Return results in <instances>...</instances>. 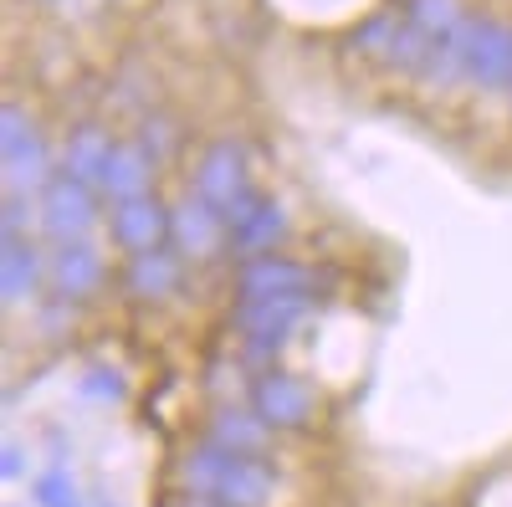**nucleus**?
Listing matches in <instances>:
<instances>
[{
  "mask_svg": "<svg viewBox=\"0 0 512 507\" xmlns=\"http://www.w3.org/2000/svg\"><path fill=\"white\" fill-rule=\"evenodd\" d=\"M26 226H31V200L6 195V236H26Z\"/></svg>",
  "mask_w": 512,
  "mask_h": 507,
  "instance_id": "aec40b11",
  "label": "nucleus"
},
{
  "mask_svg": "<svg viewBox=\"0 0 512 507\" xmlns=\"http://www.w3.org/2000/svg\"><path fill=\"white\" fill-rule=\"evenodd\" d=\"M108 282V262L93 241H72V246H52L47 257V287L52 298H67V303H88L93 292Z\"/></svg>",
  "mask_w": 512,
  "mask_h": 507,
  "instance_id": "0eeeda50",
  "label": "nucleus"
},
{
  "mask_svg": "<svg viewBox=\"0 0 512 507\" xmlns=\"http://www.w3.org/2000/svg\"><path fill=\"white\" fill-rule=\"evenodd\" d=\"M272 426L251 405H216L205 420V441H216L226 451H241V456H267L272 451Z\"/></svg>",
  "mask_w": 512,
  "mask_h": 507,
  "instance_id": "f8f14e48",
  "label": "nucleus"
},
{
  "mask_svg": "<svg viewBox=\"0 0 512 507\" xmlns=\"http://www.w3.org/2000/svg\"><path fill=\"white\" fill-rule=\"evenodd\" d=\"M169 507H226V502H216V497H200V492H175V502Z\"/></svg>",
  "mask_w": 512,
  "mask_h": 507,
  "instance_id": "412c9836",
  "label": "nucleus"
},
{
  "mask_svg": "<svg viewBox=\"0 0 512 507\" xmlns=\"http://www.w3.org/2000/svg\"><path fill=\"white\" fill-rule=\"evenodd\" d=\"M236 298H267V292H313L318 298V287H323V272L308 267V262H292V257H246L236 262Z\"/></svg>",
  "mask_w": 512,
  "mask_h": 507,
  "instance_id": "6e6552de",
  "label": "nucleus"
},
{
  "mask_svg": "<svg viewBox=\"0 0 512 507\" xmlns=\"http://www.w3.org/2000/svg\"><path fill=\"white\" fill-rule=\"evenodd\" d=\"M123 374L118 369H103V364H93V369H82V379H77V395L82 400H103V405H113V400H123Z\"/></svg>",
  "mask_w": 512,
  "mask_h": 507,
  "instance_id": "a211bd4d",
  "label": "nucleus"
},
{
  "mask_svg": "<svg viewBox=\"0 0 512 507\" xmlns=\"http://www.w3.org/2000/svg\"><path fill=\"white\" fill-rule=\"evenodd\" d=\"M108 159H113L108 139H103L98 129H82V134H72L67 149H62V175H72V180H82V185H93V190H98Z\"/></svg>",
  "mask_w": 512,
  "mask_h": 507,
  "instance_id": "dca6fc26",
  "label": "nucleus"
},
{
  "mask_svg": "<svg viewBox=\"0 0 512 507\" xmlns=\"http://www.w3.org/2000/svg\"><path fill=\"white\" fill-rule=\"evenodd\" d=\"M6 461H0V477L6 482H16V477H26L31 472V456H26V446H16V441H6V451H0Z\"/></svg>",
  "mask_w": 512,
  "mask_h": 507,
  "instance_id": "6ab92c4d",
  "label": "nucleus"
},
{
  "mask_svg": "<svg viewBox=\"0 0 512 507\" xmlns=\"http://www.w3.org/2000/svg\"><path fill=\"white\" fill-rule=\"evenodd\" d=\"M282 236H287V216H282V205L267 200V195L251 190L246 200H236L226 210V251H231L236 262L272 257V251L282 246Z\"/></svg>",
  "mask_w": 512,
  "mask_h": 507,
  "instance_id": "39448f33",
  "label": "nucleus"
},
{
  "mask_svg": "<svg viewBox=\"0 0 512 507\" xmlns=\"http://www.w3.org/2000/svg\"><path fill=\"white\" fill-rule=\"evenodd\" d=\"M36 226L52 246H72V241H88L93 226H98V190L82 185L72 175H57L41 190V205H36Z\"/></svg>",
  "mask_w": 512,
  "mask_h": 507,
  "instance_id": "20e7f679",
  "label": "nucleus"
},
{
  "mask_svg": "<svg viewBox=\"0 0 512 507\" xmlns=\"http://www.w3.org/2000/svg\"><path fill=\"white\" fill-rule=\"evenodd\" d=\"M31 502H36V507H72V502H82V497H77V477H72L67 461H47V467L36 472Z\"/></svg>",
  "mask_w": 512,
  "mask_h": 507,
  "instance_id": "f3484780",
  "label": "nucleus"
},
{
  "mask_svg": "<svg viewBox=\"0 0 512 507\" xmlns=\"http://www.w3.org/2000/svg\"><path fill=\"white\" fill-rule=\"evenodd\" d=\"M195 195L200 200H210L226 216V210L236 205V200H246L251 195V185H246V164H241V149L236 144H210L205 154H200V164H195Z\"/></svg>",
  "mask_w": 512,
  "mask_h": 507,
  "instance_id": "1a4fd4ad",
  "label": "nucleus"
},
{
  "mask_svg": "<svg viewBox=\"0 0 512 507\" xmlns=\"http://www.w3.org/2000/svg\"><path fill=\"white\" fill-rule=\"evenodd\" d=\"M6 175H11V195L41 185V175H47V154L16 123V108H6Z\"/></svg>",
  "mask_w": 512,
  "mask_h": 507,
  "instance_id": "2eb2a0df",
  "label": "nucleus"
},
{
  "mask_svg": "<svg viewBox=\"0 0 512 507\" xmlns=\"http://www.w3.org/2000/svg\"><path fill=\"white\" fill-rule=\"evenodd\" d=\"M98 195H103L108 205H123V200L149 195V154H144V149H113L103 180H98Z\"/></svg>",
  "mask_w": 512,
  "mask_h": 507,
  "instance_id": "4468645a",
  "label": "nucleus"
},
{
  "mask_svg": "<svg viewBox=\"0 0 512 507\" xmlns=\"http://www.w3.org/2000/svg\"><path fill=\"white\" fill-rule=\"evenodd\" d=\"M169 241L185 262H216L226 251V216L210 200L190 195L169 210Z\"/></svg>",
  "mask_w": 512,
  "mask_h": 507,
  "instance_id": "423d86ee",
  "label": "nucleus"
},
{
  "mask_svg": "<svg viewBox=\"0 0 512 507\" xmlns=\"http://www.w3.org/2000/svg\"><path fill=\"white\" fill-rule=\"evenodd\" d=\"M185 282V257L169 246H154V251H139V257H128L123 267V292L139 303H159V298H175Z\"/></svg>",
  "mask_w": 512,
  "mask_h": 507,
  "instance_id": "9d476101",
  "label": "nucleus"
},
{
  "mask_svg": "<svg viewBox=\"0 0 512 507\" xmlns=\"http://www.w3.org/2000/svg\"><path fill=\"white\" fill-rule=\"evenodd\" d=\"M175 487L216 497L226 507H272L277 502V472L267 456H241L216 441H190L175 461Z\"/></svg>",
  "mask_w": 512,
  "mask_h": 507,
  "instance_id": "f257e3e1",
  "label": "nucleus"
},
{
  "mask_svg": "<svg viewBox=\"0 0 512 507\" xmlns=\"http://www.w3.org/2000/svg\"><path fill=\"white\" fill-rule=\"evenodd\" d=\"M72 507H113V502H72Z\"/></svg>",
  "mask_w": 512,
  "mask_h": 507,
  "instance_id": "4be33fe9",
  "label": "nucleus"
},
{
  "mask_svg": "<svg viewBox=\"0 0 512 507\" xmlns=\"http://www.w3.org/2000/svg\"><path fill=\"white\" fill-rule=\"evenodd\" d=\"M246 405L262 415L272 431H308L313 420H318V390H313V379L292 374V369H282V364L251 374Z\"/></svg>",
  "mask_w": 512,
  "mask_h": 507,
  "instance_id": "7ed1b4c3",
  "label": "nucleus"
},
{
  "mask_svg": "<svg viewBox=\"0 0 512 507\" xmlns=\"http://www.w3.org/2000/svg\"><path fill=\"white\" fill-rule=\"evenodd\" d=\"M41 287H47V257H41L26 236H6V257H0V303L26 308V303H36Z\"/></svg>",
  "mask_w": 512,
  "mask_h": 507,
  "instance_id": "ddd939ff",
  "label": "nucleus"
},
{
  "mask_svg": "<svg viewBox=\"0 0 512 507\" xmlns=\"http://www.w3.org/2000/svg\"><path fill=\"white\" fill-rule=\"evenodd\" d=\"M108 231H113V241L128 251V257H139V251H154V246H164V236H169V210H164L154 195L123 200V205H113Z\"/></svg>",
  "mask_w": 512,
  "mask_h": 507,
  "instance_id": "9b49d317",
  "label": "nucleus"
},
{
  "mask_svg": "<svg viewBox=\"0 0 512 507\" xmlns=\"http://www.w3.org/2000/svg\"><path fill=\"white\" fill-rule=\"evenodd\" d=\"M11 507H16V502H11Z\"/></svg>",
  "mask_w": 512,
  "mask_h": 507,
  "instance_id": "5701e85b",
  "label": "nucleus"
},
{
  "mask_svg": "<svg viewBox=\"0 0 512 507\" xmlns=\"http://www.w3.org/2000/svg\"><path fill=\"white\" fill-rule=\"evenodd\" d=\"M318 308L313 292H267V298H236L226 323L236 328V354L251 374L277 369V359L292 349V333Z\"/></svg>",
  "mask_w": 512,
  "mask_h": 507,
  "instance_id": "f03ea898",
  "label": "nucleus"
}]
</instances>
